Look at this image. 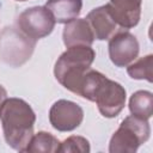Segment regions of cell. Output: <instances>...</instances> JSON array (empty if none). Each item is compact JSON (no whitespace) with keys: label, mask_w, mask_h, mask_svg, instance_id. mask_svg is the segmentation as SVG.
<instances>
[{"label":"cell","mask_w":153,"mask_h":153,"mask_svg":"<svg viewBox=\"0 0 153 153\" xmlns=\"http://www.w3.org/2000/svg\"><path fill=\"white\" fill-rule=\"evenodd\" d=\"M0 121L6 143L18 152H25L36 122V114L29 103L22 98H6L0 108Z\"/></svg>","instance_id":"cell-1"},{"label":"cell","mask_w":153,"mask_h":153,"mask_svg":"<svg viewBox=\"0 0 153 153\" xmlns=\"http://www.w3.org/2000/svg\"><path fill=\"white\" fill-rule=\"evenodd\" d=\"M96 53L90 45H75L67 48L54 66L56 80L68 91L79 94L84 75L94 61Z\"/></svg>","instance_id":"cell-2"},{"label":"cell","mask_w":153,"mask_h":153,"mask_svg":"<svg viewBox=\"0 0 153 153\" xmlns=\"http://www.w3.org/2000/svg\"><path fill=\"white\" fill-rule=\"evenodd\" d=\"M151 135L148 120L134 115L127 116L112 134L109 142L110 153H135Z\"/></svg>","instance_id":"cell-3"},{"label":"cell","mask_w":153,"mask_h":153,"mask_svg":"<svg viewBox=\"0 0 153 153\" xmlns=\"http://www.w3.org/2000/svg\"><path fill=\"white\" fill-rule=\"evenodd\" d=\"M36 41L26 37L18 29L6 27L0 35L1 59L17 67L26 62L33 51Z\"/></svg>","instance_id":"cell-4"},{"label":"cell","mask_w":153,"mask_h":153,"mask_svg":"<svg viewBox=\"0 0 153 153\" xmlns=\"http://www.w3.org/2000/svg\"><path fill=\"white\" fill-rule=\"evenodd\" d=\"M55 23L53 14L45 6L26 8L16 20L17 29L33 41L49 36L55 27Z\"/></svg>","instance_id":"cell-5"},{"label":"cell","mask_w":153,"mask_h":153,"mask_svg":"<svg viewBox=\"0 0 153 153\" xmlns=\"http://www.w3.org/2000/svg\"><path fill=\"white\" fill-rule=\"evenodd\" d=\"M127 92L126 88L117 81L105 78L94 92L93 102L102 116L106 118H114L123 110L126 105Z\"/></svg>","instance_id":"cell-6"},{"label":"cell","mask_w":153,"mask_h":153,"mask_svg":"<svg viewBox=\"0 0 153 153\" xmlns=\"http://www.w3.org/2000/svg\"><path fill=\"white\" fill-rule=\"evenodd\" d=\"M82 120V108L72 100L59 99L49 110V122L59 131H72L81 124Z\"/></svg>","instance_id":"cell-7"},{"label":"cell","mask_w":153,"mask_h":153,"mask_svg":"<svg viewBox=\"0 0 153 153\" xmlns=\"http://www.w3.org/2000/svg\"><path fill=\"white\" fill-rule=\"evenodd\" d=\"M109 57L116 67H127L137 59L140 45L136 37L129 31H118L108 44Z\"/></svg>","instance_id":"cell-8"},{"label":"cell","mask_w":153,"mask_h":153,"mask_svg":"<svg viewBox=\"0 0 153 153\" xmlns=\"http://www.w3.org/2000/svg\"><path fill=\"white\" fill-rule=\"evenodd\" d=\"M141 2L142 0H110L106 5L121 29H131L140 22Z\"/></svg>","instance_id":"cell-9"},{"label":"cell","mask_w":153,"mask_h":153,"mask_svg":"<svg viewBox=\"0 0 153 153\" xmlns=\"http://www.w3.org/2000/svg\"><path fill=\"white\" fill-rule=\"evenodd\" d=\"M85 19L88 22L93 31L94 39L98 41L110 39L116 32H118L120 26L111 16L106 4L93 8L91 12H88Z\"/></svg>","instance_id":"cell-10"},{"label":"cell","mask_w":153,"mask_h":153,"mask_svg":"<svg viewBox=\"0 0 153 153\" xmlns=\"http://www.w3.org/2000/svg\"><path fill=\"white\" fill-rule=\"evenodd\" d=\"M62 39L67 48L75 45L91 47L94 42V35L85 18H75L66 23L62 31Z\"/></svg>","instance_id":"cell-11"},{"label":"cell","mask_w":153,"mask_h":153,"mask_svg":"<svg viewBox=\"0 0 153 153\" xmlns=\"http://www.w3.org/2000/svg\"><path fill=\"white\" fill-rule=\"evenodd\" d=\"M45 7L56 23L66 24L78 18L82 8V0H47Z\"/></svg>","instance_id":"cell-12"},{"label":"cell","mask_w":153,"mask_h":153,"mask_svg":"<svg viewBox=\"0 0 153 153\" xmlns=\"http://www.w3.org/2000/svg\"><path fill=\"white\" fill-rule=\"evenodd\" d=\"M129 110L134 116L149 120L153 114V93L146 90L134 92L129 98Z\"/></svg>","instance_id":"cell-13"},{"label":"cell","mask_w":153,"mask_h":153,"mask_svg":"<svg viewBox=\"0 0 153 153\" xmlns=\"http://www.w3.org/2000/svg\"><path fill=\"white\" fill-rule=\"evenodd\" d=\"M60 143L61 142L53 134H50L48 131H38L37 134H35L31 137L25 152L55 153L59 151Z\"/></svg>","instance_id":"cell-14"},{"label":"cell","mask_w":153,"mask_h":153,"mask_svg":"<svg viewBox=\"0 0 153 153\" xmlns=\"http://www.w3.org/2000/svg\"><path fill=\"white\" fill-rule=\"evenodd\" d=\"M152 66H153V55L148 54L143 57H140L135 62L133 61L130 65H128L127 73L131 79L147 80L148 82H152L153 81Z\"/></svg>","instance_id":"cell-15"},{"label":"cell","mask_w":153,"mask_h":153,"mask_svg":"<svg viewBox=\"0 0 153 153\" xmlns=\"http://www.w3.org/2000/svg\"><path fill=\"white\" fill-rule=\"evenodd\" d=\"M91 151L90 142L86 137L79 135H72L60 143L57 152H72V153H88Z\"/></svg>","instance_id":"cell-16"},{"label":"cell","mask_w":153,"mask_h":153,"mask_svg":"<svg viewBox=\"0 0 153 153\" xmlns=\"http://www.w3.org/2000/svg\"><path fill=\"white\" fill-rule=\"evenodd\" d=\"M6 98H7V91L5 90V87L2 85H0V108H1V105Z\"/></svg>","instance_id":"cell-17"},{"label":"cell","mask_w":153,"mask_h":153,"mask_svg":"<svg viewBox=\"0 0 153 153\" xmlns=\"http://www.w3.org/2000/svg\"><path fill=\"white\" fill-rule=\"evenodd\" d=\"M14 1H27V0H14Z\"/></svg>","instance_id":"cell-18"}]
</instances>
